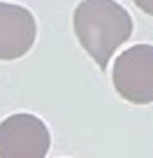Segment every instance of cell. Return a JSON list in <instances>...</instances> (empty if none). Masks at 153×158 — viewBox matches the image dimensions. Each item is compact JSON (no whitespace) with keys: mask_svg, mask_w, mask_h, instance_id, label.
I'll list each match as a JSON object with an SVG mask.
<instances>
[{"mask_svg":"<svg viewBox=\"0 0 153 158\" xmlns=\"http://www.w3.org/2000/svg\"><path fill=\"white\" fill-rule=\"evenodd\" d=\"M132 2H135L142 12H146V14L153 16V0H132Z\"/></svg>","mask_w":153,"mask_h":158,"instance_id":"5","label":"cell"},{"mask_svg":"<svg viewBox=\"0 0 153 158\" xmlns=\"http://www.w3.org/2000/svg\"><path fill=\"white\" fill-rule=\"evenodd\" d=\"M72 23L79 44L102 70L109 65L111 54L132 35V16L116 0H81Z\"/></svg>","mask_w":153,"mask_h":158,"instance_id":"1","label":"cell"},{"mask_svg":"<svg viewBox=\"0 0 153 158\" xmlns=\"http://www.w3.org/2000/svg\"><path fill=\"white\" fill-rule=\"evenodd\" d=\"M35 16L21 5L0 2V60H16L35 44Z\"/></svg>","mask_w":153,"mask_h":158,"instance_id":"4","label":"cell"},{"mask_svg":"<svg viewBox=\"0 0 153 158\" xmlns=\"http://www.w3.org/2000/svg\"><path fill=\"white\" fill-rule=\"evenodd\" d=\"M116 93L132 105L153 102V44L125 49L111 70Z\"/></svg>","mask_w":153,"mask_h":158,"instance_id":"2","label":"cell"},{"mask_svg":"<svg viewBox=\"0 0 153 158\" xmlns=\"http://www.w3.org/2000/svg\"><path fill=\"white\" fill-rule=\"evenodd\" d=\"M51 133L40 116L19 112L0 123V158H46Z\"/></svg>","mask_w":153,"mask_h":158,"instance_id":"3","label":"cell"}]
</instances>
